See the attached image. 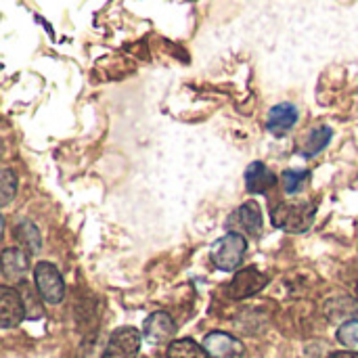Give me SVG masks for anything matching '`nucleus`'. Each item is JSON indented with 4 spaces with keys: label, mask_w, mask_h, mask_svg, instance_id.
Returning a JSON list of instances; mask_svg holds the SVG:
<instances>
[{
    "label": "nucleus",
    "mask_w": 358,
    "mask_h": 358,
    "mask_svg": "<svg viewBox=\"0 0 358 358\" xmlns=\"http://www.w3.org/2000/svg\"><path fill=\"white\" fill-rule=\"evenodd\" d=\"M317 206L313 201H281L271 212V222L285 233H304L313 227Z\"/></svg>",
    "instance_id": "obj_1"
},
{
    "label": "nucleus",
    "mask_w": 358,
    "mask_h": 358,
    "mask_svg": "<svg viewBox=\"0 0 358 358\" xmlns=\"http://www.w3.org/2000/svg\"><path fill=\"white\" fill-rule=\"evenodd\" d=\"M245 252H248V239L239 233H227L212 245L210 258L216 268L224 273H235L243 264Z\"/></svg>",
    "instance_id": "obj_2"
},
{
    "label": "nucleus",
    "mask_w": 358,
    "mask_h": 358,
    "mask_svg": "<svg viewBox=\"0 0 358 358\" xmlns=\"http://www.w3.org/2000/svg\"><path fill=\"white\" fill-rule=\"evenodd\" d=\"M34 281L40 298L46 304H61L65 298V281L59 273V268L50 262H38L34 266Z\"/></svg>",
    "instance_id": "obj_3"
},
{
    "label": "nucleus",
    "mask_w": 358,
    "mask_h": 358,
    "mask_svg": "<svg viewBox=\"0 0 358 358\" xmlns=\"http://www.w3.org/2000/svg\"><path fill=\"white\" fill-rule=\"evenodd\" d=\"M262 210L256 201H245L243 206H239L227 220V229L229 233H239V235H252V237H260L262 235Z\"/></svg>",
    "instance_id": "obj_4"
},
{
    "label": "nucleus",
    "mask_w": 358,
    "mask_h": 358,
    "mask_svg": "<svg viewBox=\"0 0 358 358\" xmlns=\"http://www.w3.org/2000/svg\"><path fill=\"white\" fill-rule=\"evenodd\" d=\"M143 336L134 327H120L109 336L103 358H136L141 352Z\"/></svg>",
    "instance_id": "obj_5"
},
{
    "label": "nucleus",
    "mask_w": 358,
    "mask_h": 358,
    "mask_svg": "<svg viewBox=\"0 0 358 358\" xmlns=\"http://www.w3.org/2000/svg\"><path fill=\"white\" fill-rule=\"evenodd\" d=\"M268 283V277L256 268H241L235 273L233 281L227 287V296L231 300H243L250 296H256L258 292H262Z\"/></svg>",
    "instance_id": "obj_6"
},
{
    "label": "nucleus",
    "mask_w": 358,
    "mask_h": 358,
    "mask_svg": "<svg viewBox=\"0 0 358 358\" xmlns=\"http://www.w3.org/2000/svg\"><path fill=\"white\" fill-rule=\"evenodd\" d=\"M176 323L174 319L164 313V310H157V313H151L147 319H145V325H143V338L153 344V346H162V344H168L172 342V338L176 336Z\"/></svg>",
    "instance_id": "obj_7"
},
{
    "label": "nucleus",
    "mask_w": 358,
    "mask_h": 358,
    "mask_svg": "<svg viewBox=\"0 0 358 358\" xmlns=\"http://www.w3.org/2000/svg\"><path fill=\"white\" fill-rule=\"evenodd\" d=\"M25 319V304L15 287H0V327L13 329Z\"/></svg>",
    "instance_id": "obj_8"
},
{
    "label": "nucleus",
    "mask_w": 358,
    "mask_h": 358,
    "mask_svg": "<svg viewBox=\"0 0 358 358\" xmlns=\"http://www.w3.org/2000/svg\"><path fill=\"white\" fill-rule=\"evenodd\" d=\"M203 348L208 350L210 358H243L245 346L235 336L224 331H212L203 340Z\"/></svg>",
    "instance_id": "obj_9"
},
{
    "label": "nucleus",
    "mask_w": 358,
    "mask_h": 358,
    "mask_svg": "<svg viewBox=\"0 0 358 358\" xmlns=\"http://www.w3.org/2000/svg\"><path fill=\"white\" fill-rule=\"evenodd\" d=\"M0 266L6 281H23L29 273V254L21 248H6L0 258Z\"/></svg>",
    "instance_id": "obj_10"
},
{
    "label": "nucleus",
    "mask_w": 358,
    "mask_h": 358,
    "mask_svg": "<svg viewBox=\"0 0 358 358\" xmlns=\"http://www.w3.org/2000/svg\"><path fill=\"white\" fill-rule=\"evenodd\" d=\"M298 117H300V111H298L296 105H292V103H279V105H275L268 111L266 128H268L271 134L283 136L285 132H289L296 126Z\"/></svg>",
    "instance_id": "obj_11"
},
{
    "label": "nucleus",
    "mask_w": 358,
    "mask_h": 358,
    "mask_svg": "<svg viewBox=\"0 0 358 358\" xmlns=\"http://www.w3.org/2000/svg\"><path fill=\"white\" fill-rule=\"evenodd\" d=\"M277 185V176L266 168L264 162H252L245 170V189L252 195L266 193Z\"/></svg>",
    "instance_id": "obj_12"
},
{
    "label": "nucleus",
    "mask_w": 358,
    "mask_h": 358,
    "mask_svg": "<svg viewBox=\"0 0 358 358\" xmlns=\"http://www.w3.org/2000/svg\"><path fill=\"white\" fill-rule=\"evenodd\" d=\"M13 233H15L17 243H19L27 254H38V252L42 250V235H40L38 227H36L29 218H21V220L15 224Z\"/></svg>",
    "instance_id": "obj_13"
},
{
    "label": "nucleus",
    "mask_w": 358,
    "mask_h": 358,
    "mask_svg": "<svg viewBox=\"0 0 358 358\" xmlns=\"http://www.w3.org/2000/svg\"><path fill=\"white\" fill-rule=\"evenodd\" d=\"M331 136H334V130L329 126H319V128H313L306 136V141L300 145V155L304 157H315L319 155L329 143H331Z\"/></svg>",
    "instance_id": "obj_14"
},
{
    "label": "nucleus",
    "mask_w": 358,
    "mask_h": 358,
    "mask_svg": "<svg viewBox=\"0 0 358 358\" xmlns=\"http://www.w3.org/2000/svg\"><path fill=\"white\" fill-rule=\"evenodd\" d=\"M168 358H210V355L203 346L185 338L168 344Z\"/></svg>",
    "instance_id": "obj_15"
},
{
    "label": "nucleus",
    "mask_w": 358,
    "mask_h": 358,
    "mask_svg": "<svg viewBox=\"0 0 358 358\" xmlns=\"http://www.w3.org/2000/svg\"><path fill=\"white\" fill-rule=\"evenodd\" d=\"M17 174L10 170V168H4L2 170V176H0V195H2V206H8L13 201V197L17 195Z\"/></svg>",
    "instance_id": "obj_16"
},
{
    "label": "nucleus",
    "mask_w": 358,
    "mask_h": 358,
    "mask_svg": "<svg viewBox=\"0 0 358 358\" xmlns=\"http://www.w3.org/2000/svg\"><path fill=\"white\" fill-rule=\"evenodd\" d=\"M308 174H310L308 170H296V168H289V170H285V172H283V176H281L285 193H289V195L298 193V191L302 189L304 180L308 178Z\"/></svg>",
    "instance_id": "obj_17"
},
{
    "label": "nucleus",
    "mask_w": 358,
    "mask_h": 358,
    "mask_svg": "<svg viewBox=\"0 0 358 358\" xmlns=\"http://www.w3.org/2000/svg\"><path fill=\"white\" fill-rule=\"evenodd\" d=\"M338 342L342 346H346L348 350H357L358 352V319L357 321H346L338 329Z\"/></svg>",
    "instance_id": "obj_18"
},
{
    "label": "nucleus",
    "mask_w": 358,
    "mask_h": 358,
    "mask_svg": "<svg viewBox=\"0 0 358 358\" xmlns=\"http://www.w3.org/2000/svg\"><path fill=\"white\" fill-rule=\"evenodd\" d=\"M327 358H358L357 350H344V352H334Z\"/></svg>",
    "instance_id": "obj_19"
},
{
    "label": "nucleus",
    "mask_w": 358,
    "mask_h": 358,
    "mask_svg": "<svg viewBox=\"0 0 358 358\" xmlns=\"http://www.w3.org/2000/svg\"><path fill=\"white\" fill-rule=\"evenodd\" d=\"M357 300H358V283H357Z\"/></svg>",
    "instance_id": "obj_20"
}]
</instances>
